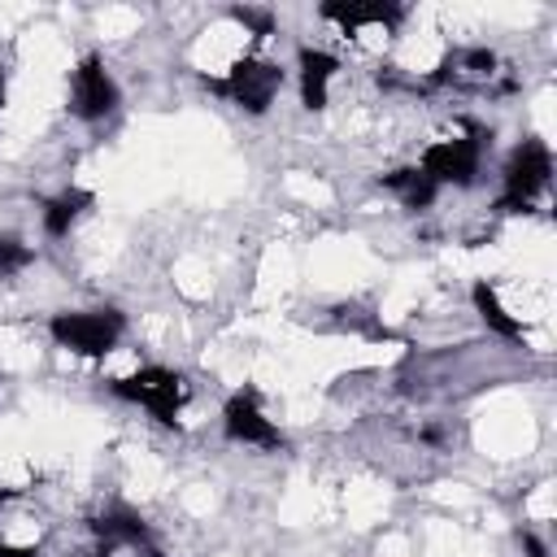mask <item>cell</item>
<instances>
[{
  "mask_svg": "<svg viewBox=\"0 0 557 557\" xmlns=\"http://www.w3.org/2000/svg\"><path fill=\"white\" fill-rule=\"evenodd\" d=\"M0 104H4V74H0Z\"/></svg>",
  "mask_w": 557,
  "mask_h": 557,
  "instance_id": "19",
  "label": "cell"
},
{
  "mask_svg": "<svg viewBox=\"0 0 557 557\" xmlns=\"http://www.w3.org/2000/svg\"><path fill=\"white\" fill-rule=\"evenodd\" d=\"M122 331H126V318L117 309H74V313H52V322H48V335L78 357L113 352Z\"/></svg>",
  "mask_w": 557,
  "mask_h": 557,
  "instance_id": "1",
  "label": "cell"
},
{
  "mask_svg": "<svg viewBox=\"0 0 557 557\" xmlns=\"http://www.w3.org/2000/svg\"><path fill=\"white\" fill-rule=\"evenodd\" d=\"M131 553H135V557H165V553H161V548H152V544H135Z\"/></svg>",
  "mask_w": 557,
  "mask_h": 557,
  "instance_id": "18",
  "label": "cell"
},
{
  "mask_svg": "<svg viewBox=\"0 0 557 557\" xmlns=\"http://www.w3.org/2000/svg\"><path fill=\"white\" fill-rule=\"evenodd\" d=\"M83 209H91V191H83V187H65L61 196H52L48 205H44V231L48 235H70V226L83 218Z\"/></svg>",
  "mask_w": 557,
  "mask_h": 557,
  "instance_id": "12",
  "label": "cell"
},
{
  "mask_svg": "<svg viewBox=\"0 0 557 557\" xmlns=\"http://www.w3.org/2000/svg\"><path fill=\"white\" fill-rule=\"evenodd\" d=\"M0 557H39L35 548H22V544H4L0 540Z\"/></svg>",
  "mask_w": 557,
  "mask_h": 557,
  "instance_id": "16",
  "label": "cell"
},
{
  "mask_svg": "<svg viewBox=\"0 0 557 557\" xmlns=\"http://www.w3.org/2000/svg\"><path fill=\"white\" fill-rule=\"evenodd\" d=\"M296 70H300V104L305 109H326V91H331V78L339 70V61L326 48L305 44L296 52Z\"/></svg>",
  "mask_w": 557,
  "mask_h": 557,
  "instance_id": "8",
  "label": "cell"
},
{
  "mask_svg": "<svg viewBox=\"0 0 557 557\" xmlns=\"http://www.w3.org/2000/svg\"><path fill=\"white\" fill-rule=\"evenodd\" d=\"M222 426H226V435H231L235 444H257V448H278V444H283L278 426L261 413L257 392H235V396L226 400V409H222Z\"/></svg>",
  "mask_w": 557,
  "mask_h": 557,
  "instance_id": "7",
  "label": "cell"
},
{
  "mask_svg": "<svg viewBox=\"0 0 557 557\" xmlns=\"http://www.w3.org/2000/svg\"><path fill=\"white\" fill-rule=\"evenodd\" d=\"M109 387H113V396H122L131 405H144L161 422H174L178 409H183V400H187L183 379L174 370H165V366H144V370L126 374V379H113Z\"/></svg>",
  "mask_w": 557,
  "mask_h": 557,
  "instance_id": "4",
  "label": "cell"
},
{
  "mask_svg": "<svg viewBox=\"0 0 557 557\" xmlns=\"http://www.w3.org/2000/svg\"><path fill=\"white\" fill-rule=\"evenodd\" d=\"M70 109L83 117V122H100L117 109V83L113 74L104 70V61L96 52H87L70 78Z\"/></svg>",
  "mask_w": 557,
  "mask_h": 557,
  "instance_id": "6",
  "label": "cell"
},
{
  "mask_svg": "<svg viewBox=\"0 0 557 557\" xmlns=\"http://www.w3.org/2000/svg\"><path fill=\"white\" fill-rule=\"evenodd\" d=\"M470 300H474L479 318L487 322V331H496V335H505V339H518V335H522V322L496 300V292H492L487 283H474V287H470Z\"/></svg>",
  "mask_w": 557,
  "mask_h": 557,
  "instance_id": "13",
  "label": "cell"
},
{
  "mask_svg": "<svg viewBox=\"0 0 557 557\" xmlns=\"http://www.w3.org/2000/svg\"><path fill=\"white\" fill-rule=\"evenodd\" d=\"M522 548H527L531 557H544V544H540V540H535L531 531H522Z\"/></svg>",
  "mask_w": 557,
  "mask_h": 557,
  "instance_id": "17",
  "label": "cell"
},
{
  "mask_svg": "<svg viewBox=\"0 0 557 557\" xmlns=\"http://www.w3.org/2000/svg\"><path fill=\"white\" fill-rule=\"evenodd\" d=\"M0 500H4V487H0Z\"/></svg>",
  "mask_w": 557,
  "mask_h": 557,
  "instance_id": "20",
  "label": "cell"
},
{
  "mask_svg": "<svg viewBox=\"0 0 557 557\" xmlns=\"http://www.w3.org/2000/svg\"><path fill=\"white\" fill-rule=\"evenodd\" d=\"M383 187H387V191H396V196H400V205H405V209H413V213H418V209H431V205H435V191H440V187H435L418 165H405V170L383 174Z\"/></svg>",
  "mask_w": 557,
  "mask_h": 557,
  "instance_id": "11",
  "label": "cell"
},
{
  "mask_svg": "<svg viewBox=\"0 0 557 557\" xmlns=\"http://www.w3.org/2000/svg\"><path fill=\"white\" fill-rule=\"evenodd\" d=\"M231 17H235L239 26H248L252 35H270V26H274V17H270L265 9H231Z\"/></svg>",
  "mask_w": 557,
  "mask_h": 557,
  "instance_id": "15",
  "label": "cell"
},
{
  "mask_svg": "<svg viewBox=\"0 0 557 557\" xmlns=\"http://www.w3.org/2000/svg\"><path fill=\"white\" fill-rule=\"evenodd\" d=\"M35 261V248L30 244H22V239H13V235H0V274H17V270H26Z\"/></svg>",
  "mask_w": 557,
  "mask_h": 557,
  "instance_id": "14",
  "label": "cell"
},
{
  "mask_svg": "<svg viewBox=\"0 0 557 557\" xmlns=\"http://www.w3.org/2000/svg\"><path fill=\"white\" fill-rule=\"evenodd\" d=\"M91 531L100 535L104 553H109V548H117V544H126V548L148 544V527H144V518H139V513H131V509H113V513L96 518V522H91Z\"/></svg>",
  "mask_w": 557,
  "mask_h": 557,
  "instance_id": "10",
  "label": "cell"
},
{
  "mask_svg": "<svg viewBox=\"0 0 557 557\" xmlns=\"http://www.w3.org/2000/svg\"><path fill=\"white\" fill-rule=\"evenodd\" d=\"M479 165H483V135H479V131L457 135V139H435V144L422 152V161H418V170H422L435 187H444V183L470 187V183L479 178Z\"/></svg>",
  "mask_w": 557,
  "mask_h": 557,
  "instance_id": "5",
  "label": "cell"
},
{
  "mask_svg": "<svg viewBox=\"0 0 557 557\" xmlns=\"http://www.w3.org/2000/svg\"><path fill=\"white\" fill-rule=\"evenodd\" d=\"M553 183V152L544 139H522L505 165V191L496 200L500 213H527L531 200Z\"/></svg>",
  "mask_w": 557,
  "mask_h": 557,
  "instance_id": "2",
  "label": "cell"
},
{
  "mask_svg": "<svg viewBox=\"0 0 557 557\" xmlns=\"http://www.w3.org/2000/svg\"><path fill=\"white\" fill-rule=\"evenodd\" d=\"M205 87L226 96L231 104H239L248 113H265L283 87V70L274 61H261V57H239L222 78H205Z\"/></svg>",
  "mask_w": 557,
  "mask_h": 557,
  "instance_id": "3",
  "label": "cell"
},
{
  "mask_svg": "<svg viewBox=\"0 0 557 557\" xmlns=\"http://www.w3.org/2000/svg\"><path fill=\"white\" fill-rule=\"evenodd\" d=\"M326 22H339L344 30H361V26H396L405 17L400 4H361V0H326L322 4Z\"/></svg>",
  "mask_w": 557,
  "mask_h": 557,
  "instance_id": "9",
  "label": "cell"
}]
</instances>
